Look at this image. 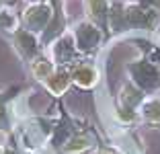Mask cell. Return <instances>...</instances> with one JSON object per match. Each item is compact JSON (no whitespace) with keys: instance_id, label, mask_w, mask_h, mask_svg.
Masks as SVG:
<instances>
[{"instance_id":"6da1fadb","label":"cell","mask_w":160,"mask_h":154,"mask_svg":"<svg viewBox=\"0 0 160 154\" xmlns=\"http://www.w3.org/2000/svg\"><path fill=\"white\" fill-rule=\"evenodd\" d=\"M160 23L156 8L142 2H113L109 6V25L115 33L121 31H154Z\"/></svg>"},{"instance_id":"7a4b0ae2","label":"cell","mask_w":160,"mask_h":154,"mask_svg":"<svg viewBox=\"0 0 160 154\" xmlns=\"http://www.w3.org/2000/svg\"><path fill=\"white\" fill-rule=\"evenodd\" d=\"M56 14V2L53 0H33L31 4L25 6L21 21H23V29L31 33H43L53 21Z\"/></svg>"},{"instance_id":"3957f363","label":"cell","mask_w":160,"mask_h":154,"mask_svg":"<svg viewBox=\"0 0 160 154\" xmlns=\"http://www.w3.org/2000/svg\"><path fill=\"white\" fill-rule=\"evenodd\" d=\"M72 37H74V45L80 54H88V51L97 49L101 45V41H103V29L92 25L90 21H84V23L76 25Z\"/></svg>"},{"instance_id":"277c9868","label":"cell","mask_w":160,"mask_h":154,"mask_svg":"<svg viewBox=\"0 0 160 154\" xmlns=\"http://www.w3.org/2000/svg\"><path fill=\"white\" fill-rule=\"evenodd\" d=\"M127 70L132 72V78L142 89H156L160 86V70L152 62H136Z\"/></svg>"},{"instance_id":"5b68a950","label":"cell","mask_w":160,"mask_h":154,"mask_svg":"<svg viewBox=\"0 0 160 154\" xmlns=\"http://www.w3.org/2000/svg\"><path fill=\"white\" fill-rule=\"evenodd\" d=\"M12 41L17 51L25 60H35L37 58V37H35V33L27 31V29H14Z\"/></svg>"},{"instance_id":"8992f818","label":"cell","mask_w":160,"mask_h":154,"mask_svg":"<svg viewBox=\"0 0 160 154\" xmlns=\"http://www.w3.org/2000/svg\"><path fill=\"white\" fill-rule=\"evenodd\" d=\"M70 78L74 84H78L80 89H90L99 80V70L90 62H78L70 70Z\"/></svg>"},{"instance_id":"52a82bcc","label":"cell","mask_w":160,"mask_h":154,"mask_svg":"<svg viewBox=\"0 0 160 154\" xmlns=\"http://www.w3.org/2000/svg\"><path fill=\"white\" fill-rule=\"evenodd\" d=\"M80 51L74 45V37L72 35H60L53 45V64H70L78 58Z\"/></svg>"},{"instance_id":"ba28073f","label":"cell","mask_w":160,"mask_h":154,"mask_svg":"<svg viewBox=\"0 0 160 154\" xmlns=\"http://www.w3.org/2000/svg\"><path fill=\"white\" fill-rule=\"evenodd\" d=\"M109 0H84V8L88 14V21L92 25H97L99 29H107L109 25Z\"/></svg>"},{"instance_id":"9c48e42d","label":"cell","mask_w":160,"mask_h":154,"mask_svg":"<svg viewBox=\"0 0 160 154\" xmlns=\"http://www.w3.org/2000/svg\"><path fill=\"white\" fill-rule=\"evenodd\" d=\"M70 82H72V78H70V72L68 70H56L49 78L45 80V86L49 89V93L52 95H62L64 90L70 86Z\"/></svg>"},{"instance_id":"30bf717a","label":"cell","mask_w":160,"mask_h":154,"mask_svg":"<svg viewBox=\"0 0 160 154\" xmlns=\"http://www.w3.org/2000/svg\"><path fill=\"white\" fill-rule=\"evenodd\" d=\"M144 103V97H142V90L136 89L133 84L127 82L125 86L121 89V105H123V111H133L138 105Z\"/></svg>"},{"instance_id":"8fae6325","label":"cell","mask_w":160,"mask_h":154,"mask_svg":"<svg viewBox=\"0 0 160 154\" xmlns=\"http://www.w3.org/2000/svg\"><path fill=\"white\" fill-rule=\"evenodd\" d=\"M31 72H33V76L37 80L45 82V80L56 72V64H53V60H47V58H43V56H37L35 60H31Z\"/></svg>"},{"instance_id":"7c38bea8","label":"cell","mask_w":160,"mask_h":154,"mask_svg":"<svg viewBox=\"0 0 160 154\" xmlns=\"http://www.w3.org/2000/svg\"><path fill=\"white\" fill-rule=\"evenodd\" d=\"M90 148H92V140H90L88 136L86 134H76L64 144L62 150L66 154H84L86 150H90Z\"/></svg>"},{"instance_id":"4fadbf2b","label":"cell","mask_w":160,"mask_h":154,"mask_svg":"<svg viewBox=\"0 0 160 154\" xmlns=\"http://www.w3.org/2000/svg\"><path fill=\"white\" fill-rule=\"evenodd\" d=\"M140 115L144 121L160 126V99H150L140 105Z\"/></svg>"},{"instance_id":"5bb4252c","label":"cell","mask_w":160,"mask_h":154,"mask_svg":"<svg viewBox=\"0 0 160 154\" xmlns=\"http://www.w3.org/2000/svg\"><path fill=\"white\" fill-rule=\"evenodd\" d=\"M14 27H17V19H14L12 14H10L8 10L0 13V29H6V31H14Z\"/></svg>"},{"instance_id":"9a60e30c","label":"cell","mask_w":160,"mask_h":154,"mask_svg":"<svg viewBox=\"0 0 160 154\" xmlns=\"http://www.w3.org/2000/svg\"><path fill=\"white\" fill-rule=\"evenodd\" d=\"M8 127V111H6V97L0 95V130Z\"/></svg>"},{"instance_id":"2e32d148","label":"cell","mask_w":160,"mask_h":154,"mask_svg":"<svg viewBox=\"0 0 160 154\" xmlns=\"http://www.w3.org/2000/svg\"><path fill=\"white\" fill-rule=\"evenodd\" d=\"M140 2L146 4V6H150V8H156V10L160 8V0H140Z\"/></svg>"},{"instance_id":"e0dca14e","label":"cell","mask_w":160,"mask_h":154,"mask_svg":"<svg viewBox=\"0 0 160 154\" xmlns=\"http://www.w3.org/2000/svg\"><path fill=\"white\" fill-rule=\"evenodd\" d=\"M101 154H121V152L115 148H105V150H101Z\"/></svg>"},{"instance_id":"ac0fdd59","label":"cell","mask_w":160,"mask_h":154,"mask_svg":"<svg viewBox=\"0 0 160 154\" xmlns=\"http://www.w3.org/2000/svg\"><path fill=\"white\" fill-rule=\"evenodd\" d=\"M4 6H6V0H0V13H4V10H6Z\"/></svg>"},{"instance_id":"d6986e66","label":"cell","mask_w":160,"mask_h":154,"mask_svg":"<svg viewBox=\"0 0 160 154\" xmlns=\"http://www.w3.org/2000/svg\"><path fill=\"white\" fill-rule=\"evenodd\" d=\"M2 154H19V152H17V150H4Z\"/></svg>"},{"instance_id":"ffe728a7","label":"cell","mask_w":160,"mask_h":154,"mask_svg":"<svg viewBox=\"0 0 160 154\" xmlns=\"http://www.w3.org/2000/svg\"><path fill=\"white\" fill-rule=\"evenodd\" d=\"M2 152H4V148H2V144H0V154H2Z\"/></svg>"}]
</instances>
